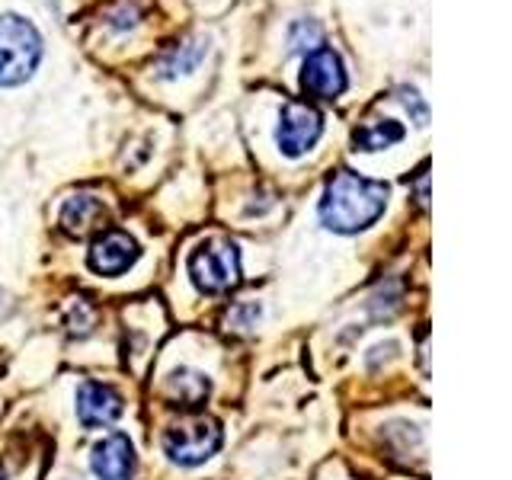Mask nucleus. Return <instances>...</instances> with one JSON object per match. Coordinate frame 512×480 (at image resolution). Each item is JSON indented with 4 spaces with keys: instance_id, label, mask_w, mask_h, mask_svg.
<instances>
[{
    "instance_id": "nucleus-1",
    "label": "nucleus",
    "mask_w": 512,
    "mask_h": 480,
    "mask_svg": "<svg viewBox=\"0 0 512 480\" xmlns=\"http://www.w3.org/2000/svg\"><path fill=\"white\" fill-rule=\"evenodd\" d=\"M384 205H388L384 183L365 180L352 170H336L320 199V221L336 234H359L381 218Z\"/></svg>"
},
{
    "instance_id": "nucleus-2",
    "label": "nucleus",
    "mask_w": 512,
    "mask_h": 480,
    "mask_svg": "<svg viewBox=\"0 0 512 480\" xmlns=\"http://www.w3.org/2000/svg\"><path fill=\"white\" fill-rule=\"evenodd\" d=\"M42 58V36L16 13L0 16V87H16L32 77Z\"/></svg>"
},
{
    "instance_id": "nucleus-3",
    "label": "nucleus",
    "mask_w": 512,
    "mask_h": 480,
    "mask_svg": "<svg viewBox=\"0 0 512 480\" xmlns=\"http://www.w3.org/2000/svg\"><path fill=\"white\" fill-rule=\"evenodd\" d=\"M189 276L199 292L221 295L240 285V253L228 240H212L192 250L189 256Z\"/></svg>"
},
{
    "instance_id": "nucleus-4",
    "label": "nucleus",
    "mask_w": 512,
    "mask_h": 480,
    "mask_svg": "<svg viewBox=\"0 0 512 480\" xmlns=\"http://www.w3.org/2000/svg\"><path fill=\"white\" fill-rule=\"evenodd\" d=\"M221 448V426L208 416H196V420H186L180 426L167 429L164 436V452L170 455L173 464L180 468H196L205 464Z\"/></svg>"
},
{
    "instance_id": "nucleus-5",
    "label": "nucleus",
    "mask_w": 512,
    "mask_h": 480,
    "mask_svg": "<svg viewBox=\"0 0 512 480\" xmlns=\"http://www.w3.org/2000/svg\"><path fill=\"white\" fill-rule=\"evenodd\" d=\"M320 132H324V119H320V112L308 103H285L282 116H279V132H276V141H279V151L285 157H301L308 154Z\"/></svg>"
},
{
    "instance_id": "nucleus-6",
    "label": "nucleus",
    "mask_w": 512,
    "mask_h": 480,
    "mask_svg": "<svg viewBox=\"0 0 512 480\" xmlns=\"http://www.w3.org/2000/svg\"><path fill=\"white\" fill-rule=\"evenodd\" d=\"M301 90L317 100H333L346 90V71L343 61L333 48L317 45L314 52L304 58V71H301Z\"/></svg>"
},
{
    "instance_id": "nucleus-7",
    "label": "nucleus",
    "mask_w": 512,
    "mask_h": 480,
    "mask_svg": "<svg viewBox=\"0 0 512 480\" xmlns=\"http://www.w3.org/2000/svg\"><path fill=\"white\" fill-rule=\"evenodd\" d=\"M138 244L125 231H103L90 247V269L100 276H122L138 263Z\"/></svg>"
},
{
    "instance_id": "nucleus-8",
    "label": "nucleus",
    "mask_w": 512,
    "mask_h": 480,
    "mask_svg": "<svg viewBox=\"0 0 512 480\" xmlns=\"http://www.w3.org/2000/svg\"><path fill=\"white\" fill-rule=\"evenodd\" d=\"M77 416L87 429L109 426L122 416V394L100 381H84L77 391Z\"/></svg>"
},
{
    "instance_id": "nucleus-9",
    "label": "nucleus",
    "mask_w": 512,
    "mask_h": 480,
    "mask_svg": "<svg viewBox=\"0 0 512 480\" xmlns=\"http://www.w3.org/2000/svg\"><path fill=\"white\" fill-rule=\"evenodd\" d=\"M93 474L100 480H132L135 477V448L125 432H112L103 442L93 445Z\"/></svg>"
},
{
    "instance_id": "nucleus-10",
    "label": "nucleus",
    "mask_w": 512,
    "mask_h": 480,
    "mask_svg": "<svg viewBox=\"0 0 512 480\" xmlns=\"http://www.w3.org/2000/svg\"><path fill=\"white\" fill-rule=\"evenodd\" d=\"M167 394L176 407H199L212 394V381H208L202 372H189V368H180L167 378Z\"/></svg>"
},
{
    "instance_id": "nucleus-11",
    "label": "nucleus",
    "mask_w": 512,
    "mask_h": 480,
    "mask_svg": "<svg viewBox=\"0 0 512 480\" xmlns=\"http://www.w3.org/2000/svg\"><path fill=\"white\" fill-rule=\"evenodd\" d=\"M100 215H103V202L100 199L74 196L61 208V224H64V231H68V234H84L93 224V218H100Z\"/></svg>"
},
{
    "instance_id": "nucleus-12",
    "label": "nucleus",
    "mask_w": 512,
    "mask_h": 480,
    "mask_svg": "<svg viewBox=\"0 0 512 480\" xmlns=\"http://www.w3.org/2000/svg\"><path fill=\"white\" fill-rule=\"evenodd\" d=\"M404 138V125L397 122H372V125H362L356 135H352V144L356 151H381V148H391Z\"/></svg>"
},
{
    "instance_id": "nucleus-13",
    "label": "nucleus",
    "mask_w": 512,
    "mask_h": 480,
    "mask_svg": "<svg viewBox=\"0 0 512 480\" xmlns=\"http://www.w3.org/2000/svg\"><path fill=\"white\" fill-rule=\"evenodd\" d=\"M202 58V45L199 42H189V45H180L173 48V55L160 64V71H164V77H176V74H186L199 64Z\"/></svg>"
},
{
    "instance_id": "nucleus-14",
    "label": "nucleus",
    "mask_w": 512,
    "mask_h": 480,
    "mask_svg": "<svg viewBox=\"0 0 512 480\" xmlns=\"http://www.w3.org/2000/svg\"><path fill=\"white\" fill-rule=\"evenodd\" d=\"M400 96H404V103H407V109L413 106L416 109V125H426V119H429V112H426V106L416 100V93L413 90H400Z\"/></svg>"
},
{
    "instance_id": "nucleus-15",
    "label": "nucleus",
    "mask_w": 512,
    "mask_h": 480,
    "mask_svg": "<svg viewBox=\"0 0 512 480\" xmlns=\"http://www.w3.org/2000/svg\"><path fill=\"white\" fill-rule=\"evenodd\" d=\"M416 202H420V208H426V205H429V173H426V167L420 170V186H416Z\"/></svg>"
},
{
    "instance_id": "nucleus-16",
    "label": "nucleus",
    "mask_w": 512,
    "mask_h": 480,
    "mask_svg": "<svg viewBox=\"0 0 512 480\" xmlns=\"http://www.w3.org/2000/svg\"><path fill=\"white\" fill-rule=\"evenodd\" d=\"M0 480H4V474H0Z\"/></svg>"
}]
</instances>
